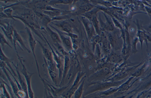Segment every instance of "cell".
Returning <instances> with one entry per match:
<instances>
[{"instance_id": "e0dca14e", "label": "cell", "mask_w": 151, "mask_h": 98, "mask_svg": "<svg viewBox=\"0 0 151 98\" xmlns=\"http://www.w3.org/2000/svg\"><path fill=\"white\" fill-rule=\"evenodd\" d=\"M147 64L144 63L141 67H139L131 75V76L134 77H139L141 76L144 72L145 69Z\"/></svg>"}, {"instance_id": "44dd1931", "label": "cell", "mask_w": 151, "mask_h": 98, "mask_svg": "<svg viewBox=\"0 0 151 98\" xmlns=\"http://www.w3.org/2000/svg\"><path fill=\"white\" fill-rule=\"evenodd\" d=\"M0 28L1 29L2 31H3L4 34L7 37L10 41V43L13 45V35L6 31L5 29L2 27L0 25Z\"/></svg>"}, {"instance_id": "83f0119b", "label": "cell", "mask_w": 151, "mask_h": 98, "mask_svg": "<svg viewBox=\"0 0 151 98\" xmlns=\"http://www.w3.org/2000/svg\"><path fill=\"white\" fill-rule=\"evenodd\" d=\"M148 6L151 7V6L149 4H148Z\"/></svg>"}, {"instance_id": "8992f818", "label": "cell", "mask_w": 151, "mask_h": 98, "mask_svg": "<svg viewBox=\"0 0 151 98\" xmlns=\"http://www.w3.org/2000/svg\"><path fill=\"white\" fill-rule=\"evenodd\" d=\"M25 29L26 30L27 33L28 35V41L29 43V47L31 49V52L34 56L38 72L39 77L41 79L42 78L41 77L40 73L39 67V66L36 59V55L35 53V50L36 45V40L34 39L32 33L31 32L30 29L26 25H25Z\"/></svg>"}, {"instance_id": "5bb4252c", "label": "cell", "mask_w": 151, "mask_h": 98, "mask_svg": "<svg viewBox=\"0 0 151 98\" xmlns=\"http://www.w3.org/2000/svg\"><path fill=\"white\" fill-rule=\"evenodd\" d=\"M69 67V61L68 57H65L64 67L60 85L63 84L65 79L68 73Z\"/></svg>"}, {"instance_id": "ba28073f", "label": "cell", "mask_w": 151, "mask_h": 98, "mask_svg": "<svg viewBox=\"0 0 151 98\" xmlns=\"http://www.w3.org/2000/svg\"><path fill=\"white\" fill-rule=\"evenodd\" d=\"M12 63L15 67L17 75V77L18 81L22 90L25 92L27 95V98H29L27 92V86L26 80L23 77L19 72L18 63L15 65L12 62Z\"/></svg>"}, {"instance_id": "30bf717a", "label": "cell", "mask_w": 151, "mask_h": 98, "mask_svg": "<svg viewBox=\"0 0 151 98\" xmlns=\"http://www.w3.org/2000/svg\"><path fill=\"white\" fill-rule=\"evenodd\" d=\"M137 36L140 42L142 54L143 42L144 41L145 42L147 49L148 48V42H151V38L145 32L140 30L139 29H138V30Z\"/></svg>"}, {"instance_id": "7a4b0ae2", "label": "cell", "mask_w": 151, "mask_h": 98, "mask_svg": "<svg viewBox=\"0 0 151 98\" xmlns=\"http://www.w3.org/2000/svg\"><path fill=\"white\" fill-rule=\"evenodd\" d=\"M122 83V82H103L93 84L89 87V89L85 93L87 95L97 91H103L112 87H119Z\"/></svg>"}, {"instance_id": "52a82bcc", "label": "cell", "mask_w": 151, "mask_h": 98, "mask_svg": "<svg viewBox=\"0 0 151 98\" xmlns=\"http://www.w3.org/2000/svg\"><path fill=\"white\" fill-rule=\"evenodd\" d=\"M140 65L128 69L125 71L119 72L115 75L113 77L104 82L109 81L115 82L120 81L127 77L129 75L131 74L138 68Z\"/></svg>"}, {"instance_id": "3957f363", "label": "cell", "mask_w": 151, "mask_h": 98, "mask_svg": "<svg viewBox=\"0 0 151 98\" xmlns=\"http://www.w3.org/2000/svg\"><path fill=\"white\" fill-rule=\"evenodd\" d=\"M18 59L21 63L22 67V73L24 76L26 80L27 86V92L29 98H34V94L32 90L31 86V80L32 75L35 73L29 72L27 69L24 64L23 63L21 57L19 55L18 53L17 54Z\"/></svg>"}, {"instance_id": "ffe728a7", "label": "cell", "mask_w": 151, "mask_h": 98, "mask_svg": "<svg viewBox=\"0 0 151 98\" xmlns=\"http://www.w3.org/2000/svg\"><path fill=\"white\" fill-rule=\"evenodd\" d=\"M0 44L1 46V48L3 51H4V47L5 44L11 48H12V47L5 39L4 34L1 32H0Z\"/></svg>"}, {"instance_id": "4fadbf2b", "label": "cell", "mask_w": 151, "mask_h": 98, "mask_svg": "<svg viewBox=\"0 0 151 98\" xmlns=\"http://www.w3.org/2000/svg\"><path fill=\"white\" fill-rule=\"evenodd\" d=\"M36 40L39 43L42 48L44 56V59L50 62L54 63V61L53 59L52 52L45 47L40 41L37 39Z\"/></svg>"}, {"instance_id": "7402d4cb", "label": "cell", "mask_w": 151, "mask_h": 98, "mask_svg": "<svg viewBox=\"0 0 151 98\" xmlns=\"http://www.w3.org/2000/svg\"><path fill=\"white\" fill-rule=\"evenodd\" d=\"M13 11V10L12 8H9L4 9L3 11V12L9 18H11L16 21L12 14Z\"/></svg>"}, {"instance_id": "cb8c5ba5", "label": "cell", "mask_w": 151, "mask_h": 98, "mask_svg": "<svg viewBox=\"0 0 151 98\" xmlns=\"http://www.w3.org/2000/svg\"><path fill=\"white\" fill-rule=\"evenodd\" d=\"M9 17L4 13L3 12H0V19L1 20L4 18H8Z\"/></svg>"}, {"instance_id": "4316f807", "label": "cell", "mask_w": 151, "mask_h": 98, "mask_svg": "<svg viewBox=\"0 0 151 98\" xmlns=\"http://www.w3.org/2000/svg\"><path fill=\"white\" fill-rule=\"evenodd\" d=\"M59 98H65L62 96H60V97Z\"/></svg>"}, {"instance_id": "8fae6325", "label": "cell", "mask_w": 151, "mask_h": 98, "mask_svg": "<svg viewBox=\"0 0 151 98\" xmlns=\"http://www.w3.org/2000/svg\"><path fill=\"white\" fill-rule=\"evenodd\" d=\"M134 78L133 77L131 76V77L127 81L118 87V90L117 92L121 93L129 89L139 79V78H138L132 83H130L131 81Z\"/></svg>"}, {"instance_id": "603a6c76", "label": "cell", "mask_w": 151, "mask_h": 98, "mask_svg": "<svg viewBox=\"0 0 151 98\" xmlns=\"http://www.w3.org/2000/svg\"><path fill=\"white\" fill-rule=\"evenodd\" d=\"M142 28L147 31L151 34V23L148 25L144 26Z\"/></svg>"}, {"instance_id": "9a60e30c", "label": "cell", "mask_w": 151, "mask_h": 98, "mask_svg": "<svg viewBox=\"0 0 151 98\" xmlns=\"http://www.w3.org/2000/svg\"><path fill=\"white\" fill-rule=\"evenodd\" d=\"M46 32L51 38L54 43H59L61 42L60 39L58 34L52 31L49 27H45Z\"/></svg>"}, {"instance_id": "5b68a950", "label": "cell", "mask_w": 151, "mask_h": 98, "mask_svg": "<svg viewBox=\"0 0 151 98\" xmlns=\"http://www.w3.org/2000/svg\"><path fill=\"white\" fill-rule=\"evenodd\" d=\"M138 85L132 91L128 92L127 95L134 93V94L129 97L131 98L137 94L145 91L150 88L151 89V72L146 77L141 79Z\"/></svg>"}, {"instance_id": "484cf974", "label": "cell", "mask_w": 151, "mask_h": 98, "mask_svg": "<svg viewBox=\"0 0 151 98\" xmlns=\"http://www.w3.org/2000/svg\"><path fill=\"white\" fill-rule=\"evenodd\" d=\"M148 63L150 64H151V56L148 60Z\"/></svg>"}, {"instance_id": "d6986e66", "label": "cell", "mask_w": 151, "mask_h": 98, "mask_svg": "<svg viewBox=\"0 0 151 98\" xmlns=\"http://www.w3.org/2000/svg\"><path fill=\"white\" fill-rule=\"evenodd\" d=\"M118 90V87H112L107 90L100 92V94L102 96H109L117 92Z\"/></svg>"}, {"instance_id": "7c38bea8", "label": "cell", "mask_w": 151, "mask_h": 98, "mask_svg": "<svg viewBox=\"0 0 151 98\" xmlns=\"http://www.w3.org/2000/svg\"><path fill=\"white\" fill-rule=\"evenodd\" d=\"M0 61L4 62L6 64V66L9 68L13 75L15 77H17V74L14 72L10 64V63H12L13 62L12 59L9 58L6 56L3 52V51L1 48L0 52Z\"/></svg>"}, {"instance_id": "6da1fadb", "label": "cell", "mask_w": 151, "mask_h": 98, "mask_svg": "<svg viewBox=\"0 0 151 98\" xmlns=\"http://www.w3.org/2000/svg\"><path fill=\"white\" fill-rule=\"evenodd\" d=\"M14 18H17L23 22L25 25L31 29L44 42H46L42 36H41L36 30L41 29L38 22L36 19L35 15L31 10H28V12L24 13L21 15L13 16Z\"/></svg>"}, {"instance_id": "277c9868", "label": "cell", "mask_w": 151, "mask_h": 98, "mask_svg": "<svg viewBox=\"0 0 151 98\" xmlns=\"http://www.w3.org/2000/svg\"><path fill=\"white\" fill-rule=\"evenodd\" d=\"M85 75V72H78L72 86L68 89L66 90L62 94L61 96L65 98H71L83 80L85 78L86 76H84Z\"/></svg>"}, {"instance_id": "d4e9b609", "label": "cell", "mask_w": 151, "mask_h": 98, "mask_svg": "<svg viewBox=\"0 0 151 98\" xmlns=\"http://www.w3.org/2000/svg\"><path fill=\"white\" fill-rule=\"evenodd\" d=\"M150 90H148V91H147L146 92V93L150 94L151 95V89H150Z\"/></svg>"}, {"instance_id": "2e32d148", "label": "cell", "mask_w": 151, "mask_h": 98, "mask_svg": "<svg viewBox=\"0 0 151 98\" xmlns=\"http://www.w3.org/2000/svg\"><path fill=\"white\" fill-rule=\"evenodd\" d=\"M85 78L75 92L74 95V98H81L83 94V87L85 80Z\"/></svg>"}, {"instance_id": "ac0fdd59", "label": "cell", "mask_w": 151, "mask_h": 98, "mask_svg": "<svg viewBox=\"0 0 151 98\" xmlns=\"http://www.w3.org/2000/svg\"><path fill=\"white\" fill-rule=\"evenodd\" d=\"M48 72L53 83L56 85L58 84L59 80V76L55 72L47 68Z\"/></svg>"}, {"instance_id": "9c48e42d", "label": "cell", "mask_w": 151, "mask_h": 98, "mask_svg": "<svg viewBox=\"0 0 151 98\" xmlns=\"http://www.w3.org/2000/svg\"><path fill=\"white\" fill-rule=\"evenodd\" d=\"M13 37V45L16 51H17L16 43V42L17 41L20 44L22 49L27 51L29 53L31 52L30 50L27 47L21 37L15 29L14 30Z\"/></svg>"}]
</instances>
